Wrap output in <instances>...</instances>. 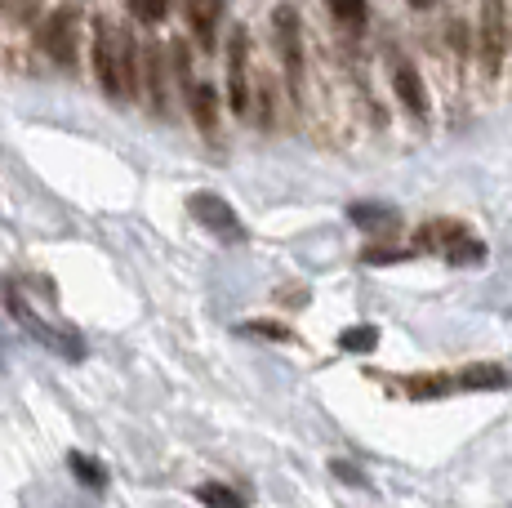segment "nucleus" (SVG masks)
<instances>
[{
  "label": "nucleus",
  "mask_w": 512,
  "mask_h": 508,
  "mask_svg": "<svg viewBox=\"0 0 512 508\" xmlns=\"http://www.w3.org/2000/svg\"><path fill=\"white\" fill-rule=\"evenodd\" d=\"M330 14L339 18L343 27H352V32H361L366 27V0H326Z\"/></svg>",
  "instance_id": "nucleus-17"
},
{
  "label": "nucleus",
  "mask_w": 512,
  "mask_h": 508,
  "mask_svg": "<svg viewBox=\"0 0 512 508\" xmlns=\"http://www.w3.org/2000/svg\"><path fill=\"white\" fill-rule=\"evenodd\" d=\"M130 14L139 18V23L147 27H156L165 14H170V0H130Z\"/></svg>",
  "instance_id": "nucleus-20"
},
{
  "label": "nucleus",
  "mask_w": 512,
  "mask_h": 508,
  "mask_svg": "<svg viewBox=\"0 0 512 508\" xmlns=\"http://www.w3.org/2000/svg\"><path fill=\"white\" fill-rule=\"evenodd\" d=\"M94 76L107 99H116V103H125L134 94V85H139V54H134V41L116 23H107V18L94 23Z\"/></svg>",
  "instance_id": "nucleus-1"
},
{
  "label": "nucleus",
  "mask_w": 512,
  "mask_h": 508,
  "mask_svg": "<svg viewBox=\"0 0 512 508\" xmlns=\"http://www.w3.org/2000/svg\"><path fill=\"white\" fill-rule=\"evenodd\" d=\"M508 54V18H504V0H481V72L499 76Z\"/></svg>",
  "instance_id": "nucleus-4"
},
{
  "label": "nucleus",
  "mask_w": 512,
  "mask_h": 508,
  "mask_svg": "<svg viewBox=\"0 0 512 508\" xmlns=\"http://www.w3.org/2000/svg\"><path fill=\"white\" fill-rule=\"evenodd\" d=\"M187 210H192V219L205 223V232H214L219 241H245V223L236 219V210L219 197V192H196V197L187 201Z\"/></svg>",
  "instance_id": "nucleus-5"
},
{
  "label": "nucleus",
  "mask_w": 512,
  "mask_h": 508,
  "mask_svg": "<svg viewBox=\"0 0 512 508\" xmlns=\"http://www.w3.org/2000/svg\"><path fill=\"white\" fill-rule=\"evenodd\" d=\"M455 384V375H410L406 379V393L415 397V402H432V397H446Z\"/></svg>",
  "instance_id": "nucleus-12"
},
{
  "label": "nucleus",
  "mask_w": 512,
  "mask_h": 508,
  "mask_svg": "<svg viewBox=\"0 0 512 508\" xmlns=\"http://www.w3.org/2000/svg\"><path fill=\"white\" fill-rule=\"evenodd\" d=\"M481 259H486V246H481L472 232H468L464 241H459V246L446 250V263H450V268H464V263H481Z\"/></svg>",
  "instance_id": "nucleus-19"
},
{
  "label": "nucleus",
  "mask_w": 512,
  "mask_h": 508,
  "mask_svg": "<svg viewBox=\"0 0 512 508\" xmlns=\"http://www.w3.org/2000/svg\"><path fill=\"white\" fill-rule=\"evenodd\" d=\"M241 335H259V339H272V344H290V326H281V321H268V317H254L241 326Z\"/></svg>",
  "instance_id": "nucleus-18"
},
{
  "label": "nucleus",
  "mask_w": 512,
  "mask_h": 508,
  "mask_svg": "<svg viewBox=\"0 0 512 508\" xmlns=\"http://www.w3.org/2000/svg\"><path fill=\"white\" fill-rule=\"evenodd\" d=\"M392 90H397V99H401V107H406L415 121H423L428 116V85H423V76H419V67L410 63V58H392Z\"/></svg>",
  "instance_id": "nucleus-7"
},
{
  "label": "nucleus",
  "mask_w": 512,
  "mask_h": 508,
  "mask_svg": "<svg viewBox=\"0 0 512 508\" xmlns=\"http://www.w3.org/2000/svg\"><path fill=\"white\" fill-rule=\"evenodd\" d=\"M464 237H468L464 223H455V219H432V223H423V228H419L415 250H441V254H446L450 246H459Z\"/></svg>",
  "instance_id": "nucleus-10"
},
{
  "label": "nucleus",
  "mask_w": 512,
  "mask_h": 508,
  "mask_svg": "<svg viewBox=\"0 0 512 508\" xmlns=\"http://www.w3.org/2000/svg\"><path fill=\"white\" fill-rule=\"evenodd\" d=\"M415 250H397V246H366L361 250V263H401L410 259Z\"/></svg>",
  "instance_id": "nucleus-21"
},
{
  "label": "nucleus",
  "mask_w": 512,
  "mask_h": 508,
  "mask_svg": "<svg viewBox=\"0 0 512 508\" xmlns=\"http://www.w3.org/2000/svg\"><path fill=\"white\" fill-rule=\"evenodd\" d=\"M41 50L63 67L76 63V50H81V14H76V9H54V14L45 18L41 23Z\"/></svg>",
  "instance_id": "nucleus-3"
},
{
  "label": "nucleus",
  "mask_w": 512,
  "mask_h": 508,
  "mask_svg": "<svg viewBox=\"0 0 512 508\" xmlns=\"http://www.w3.org/2000/svg\"><path fill=\"white\" fill-rule=\"evenodd\" d=\"M183 14L192 36L201 41V50L210 54L214 41H219V18H223V0H183Z\"/></svg>",
  "instance_id": "nucleus-8"
},
{
  "label": "nucleus",
  "mask_w": 512,
  "mask_h": 508,
  "mask_svg": "<svg viewBox=\"0 0 512 508\" xmlns=\"http://www.w3.org/2000/svg\"><path fill=\"white\" fill-rule=\"evenodd\" d=\"M437 0H410V9H432Z\"/></svg>",
  "instance_id": "nucleus-24"
},
{
  "label": "nucleus",
  "mask_w": 512,
  "mask_h": 508,
  "mask_svg": "<svg viewBox=\"0 0 512 508\" xmlns=\"http://www.w3.org/2000/svg\"><path fill=\"white\" fill-rule=\"evenodd\" d=\"M348 219L357 223L361 232L388 237V232H397L401 210H397V205H383V201H352V205H348Z\"/></svg>",
  "instance_id": "nucleus-9"
},
{
  "label": "nucleus",
  "mask_w": 512,
  "mask_h": 508,
  "mask_svg": "<svg viewBox=\"0 0 512 508\" xmlns=\"http://www.w3.org/2000/svg\"><path fill=\"white\" fill-rule=\"evenodd\" d=\"M67 468H72L76 482H85L90 491H103V482H107V468L103 464H94V459H85L81 451H72V455H67Z\"/></svg>",
  "instance_id": "nucleus-15"
},
{
  "label": "nucleus",
  "mask_w": 512,
  "mask_h": 508,
  "mask_svg": "<svg viewBox=\"0 0 512 508\" xmlns=\"http://www.w3.org/2000/svg\"><path fill=\"white\" fill-rule=\"evenodd\" d=\"M143 58H147V99H152V112H165V76H161L165 72V54L152 45Z\"/></svg>",
  "instance_id": "nucleus-13"
},
{
  "label": "nucleus",
  "mask_w": 512,
  "mask_h": 508,
  "mask_svg": "<svg viewBox=\"0 0 512 508\" xmlns=\"http://www.w3.org/2000/svg\"><path fill=\"white\" fill-rule=\"evenodd\" d=\"M455 384L464 388V393H486V388H512V375H508L504 366H490V361H481V366L459 370Z\"/></svg>",
  "instance_id": "nucleus-11"
},
{
  "label": "nucleus",
  "mask_w": 512,
  "mask_h": 508,
  "mask_svg": "<svg viewBox=\"0 0 512 508\" xmlns=\"http://www.w3.org/2000/svg\"><path fill=\"white\" fill-rule=\"evenodd\" d=\"M32 5H36V0H0V9H5V14H14V18H23Z\"/></svg>",
  "instance_id": "nucleus-23"
},
{
  "label": "nucleus",
  "mask_w": 512,
  "mask_h": 508,
  "mask_svg": "<svg viewBox=\"0 0 512 508\" xmlns=\"http://www.w3.org/2000/svg\"><path fill=\"white\" fill-rule=\"evenodd\" d=\"M272 32L281 45V63H285V81H290L294 103L303 99V23L294 14V5H277L272 9Z\"/></svg>",
  "instance_id": "nucleus-2"
},
{
  "label": "nucleus",
  "mask_w": 512,
  "mask_h": 508,
  "mask_svg": "<svg viewBox=\"0 0 512 508\" xmlns=\"http://www.w3.org/2000/svg\"><path fill=\"white\" fill-rule=\"evenodd\" d=\"M374 344H379V330H374V326H348L339 335L343 353H374Z\"/></svg>",
  "instance_id": "nucleus-16"
},
{
  "label": "nucleus",
  "mask_w": 512,
  "mask_h": 508,
  "mask_svg": "<svg viewBox=\"0 0 512 508\" xmlns=\"http://www.w3.org/2000/svg\"><path fill=\"white\" fill-rule=\"evenodd\" d=\"M196 500H201L205 508H245V495H241V491H232V486H223V482H205V486H196Z\"/></svg>",
  "instance_id": "nucleus-14"
},
{
  "label": "nucleus",
  "mask_w": 512,
  "mask_h": 508,
  "mask_svg": "<svg viewBox=\"0 0 512 508\" xmlns=\"http://www.w3.org/2000/svg\"><path fill=\"white\" fill-rule=\"evenodd\" d=\"M250 99V36H245V27H236L228 41V103L236 116H245Z\"/></svg>",
  "instance_id": "nucleus-6"
},
{
  "label": "nucleus",
  "mask_w": 512,
  "mask_h": 508,
  "mask_svg": "<svg viewBox=\"0 0 512 508\" xmlns=\"http://www.w3.org/2000/svg\"><path fill=\"white\" fill-rule=\"evenodd\" d=\"M330 473H334V477H343V482H352V486H366V473H361L357 464H348V459H334Z\"/></svg>",
  "instance_id": "nucleus-22"
}]
</instances>
